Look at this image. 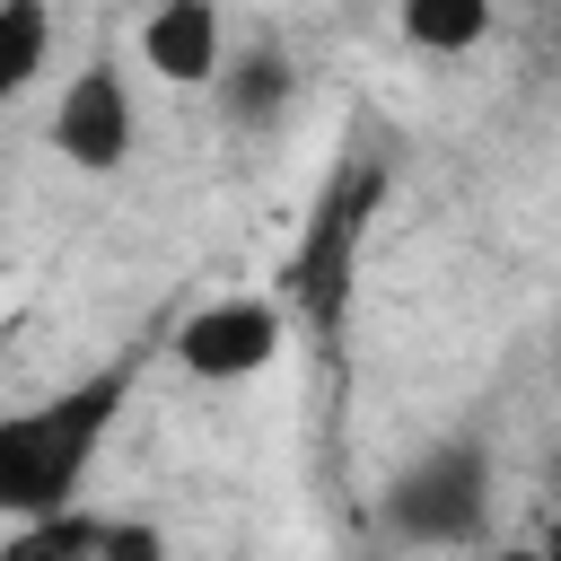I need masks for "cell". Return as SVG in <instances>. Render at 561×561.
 Wrapping results in <instances>:
<instances>
[{"instance_id": "obj_1", "label": "cell", "mask_w": 561, "mask_h": 561, "mask_svg": "<svg viewBox=\"0 0 561 561\" xmlns=\"http://www.w3.org/2000/svg\"><path fill=\"white\" fill-rule=\"evenodd\" d=\"M131 377L140 359H105L18 412H0V517L26 526V517H61L96 465V447L114 438L123 403H131Z\"/></svg>"}, {"instance_id": "obj_12", "label": "cell", "mask_w": 561, "mask_h": 561, "mask_svg": "<svg viewBox=\"0 0 561 561\" xmlns=\"http://www.w3.org/2000/svg\"><path fill=\"white\" fill-rule=\"evenodd\" d=\"M482 561H543V543H500V552H482Z\"/></svg>"}, {"instance_id": "obj_6", "label": "cell", "mask_w": 561, "mask_h": 561, "mask_svg": "<svg viewBox=\"0 0 561 561\" xmlns=\"http://www.w3.org/2000/svg\"><path fill=\"white\" fill-rule=\"evenodd\" d=\"M140 61H149L167 88H210V79L228 70L219 0H149V18H140Z\"/></svg>"}, {"instance_id": "obj_9", "label": "cell", "mask_w": 561, "mask_h": 561, "mask_svg": "<svg viewBox=\"0 0 561 561\" xmlns=\"http://www.w3.org/2000/svg\"><path fill=\"white\" fill-rule=\"evenodd\" d=\"M394 18L421 53H473L491 35V0H394Z\"/></svg>"}, {"instance_id": "obj_5", "label": "cell", "mask_w": 561, "mask_h": 561, "mask_svg": "<svg viewBox=\"0 0 561 561\" xmlns=\"http://www.w3.org/2000/svg\"><path fill=\"white\" fill-rule=\"evenodd\" d=\"M131 140H140V123H131V88H123V70H114V61L70 70V88H61V105H53V149H61L70 167L105 175V167L131 158Z\"/></svg>"}, {"instance_id": "obj_7", "label": "cell", "mask_w": 561, "mask_h": 561, "mask_svg": "<svg viewBox=\"0 0 561 561\" xmlns=\"http://www.w3.org/2000/svg\"><path fill=\"white\" fill-rule=\"evenodd\" d=\"M210 88H219V105H228L237 131H272V123L289 114V96H298V70H289V53L254 44V53H228V70H219Z\"/></svg>"}, {"instance_id": "obj_4", "label": "cell", "mask_w": 561, "mask_h": 561, "mask_svg": "<svg viewBox=\"0 0 561 561\" xmlns=\"http://www.w3.org/2000/svg\"><path fill=\"white\" fill-rule=\"evenodd\" d=\"M167 351H175L184 377L237 386V377L272 368V351H280V307H263V298H210V307H193V316L175 324Z\"/></svg>"}, {"instance_id": "obj_10", "label": "cell", "mask_w": 561, "mask_h": 561, "mask_svg": "<svg viewBox=\"0 0 561 561\" xmlns=\"http://www.w3.org/2000/svg\"><path fill=\"white\" fill-rule=\"evenodd\" d=\"M96 535H105V517H79V508H61V517H26V526L0 535V561H88Z\"/></svg>"}, {"instance_id": "obj_2", "label": "cell", "mask_w": 561, "mask_h": 561, "mask_svg": "<svg viewBox=\"0 0 561 561\" xmlns=\"http://www.w3.org/2000/svg\"><path fill=\"white\" fill-rule=\"evenodd\" d=\"M386 526L403 543H473L491 526V456L482 438H438L386 482Z\"/></svg>"}, {"instance_id": "obj_8", "label": "cell", "mask_w": 561, "mask_h": 561, "mask_svg": "<svg viewBox=\"0 0 561 561\" xmlns=\"http://www.w3.org/2000/svg\"><path fill=\"white\" fill-rule=\"evenodd\" d=\"M53 61V0H0V105L26 96Z\"/></svg>"}, {"instance_id": "obj_11", "label": "cell", "mask_w": 561, "mask_h": 561, "mask_svg": "<svg viewBox=\"0 0 561 561\" xmlns=\"http://www.w3.org/2000/svg\"><path fill=\"white\" fill-rule=\"evenodd\" d=\"M88 561H167V535L158 526H131V517H114L105 535H96V552Z\"/></svg>"}, {"instance_id": "obj_3", "label": "cell", "mask_w": 561, "mask_h": 561, "mask_svg": "<svg viewBox=\"0 0 561 561\" xmlns=\"http://www.w3.org/2000/svg\"><path fill=\"white\" fill-rule=\"evenodd\" d=\"M377 193H386V175H377V167L342 175V184L324 193V210H316L307 245H298V272H289V289H298L307 324H324V333L342 324V298H351V254H359V228H368Z\"/></svg>"}, {"instance_id": "obj_13", "label": "cell", "mask_w": 561, "mask_h": 561, "mask_svg": "<svg viewBox=\"0 0 561 561\" xmlns=\"http://www.w3.org/2000/svg\"><path fill=\"white\" fill-rule=\"evenodd\" d=\"M543 561H561V526H552V535H543Z\"/></svg>"}]
</instances>
